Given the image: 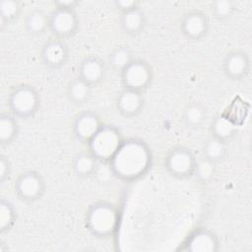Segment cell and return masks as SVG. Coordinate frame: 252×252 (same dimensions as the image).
Here are the masks:
<instances>
[{"instance_id": "obj_1", "label": "cell", "mask_w": 252, "mask_h": 252, "mask_svg": "<svg viewBox=\"0 0 252 252\" xmlns=\"http://www.w3.org/2000/svg\"><path fill=\"white\" fill-rule=\"evenodd\" d=\"M108 162L117 178L132 181L148 171L152 162V154L149 147L141 140H123Z\"/></svg>"}, {"instance_id": "obj_2", "label": "cell", "mask_w": 252, "mask_h": 252, "mask_svg": "<svg viewBox=\"0 0 252 252\" xmlns=\"http://www.w3.org/2000/svg\"><path fill=\"white\" fill-rule=\"evenodd\" d=\"M40 101V94L35 87L21 84L11 90L7 104L10 113L18 119H30L37 113Z\"/></svg>"}, {"instance_id": "obj_3", "label": "cell", "mask_w": 252, "mask_h": 252, "mask_svg": "<svg viewBox=\"0 0 252 252\" xmlns=\"http://www.w3.org/2000/svg\"><path fill=\"white\" fill-rule=\"evenodd\" d=\"M117 222L118 212L110 203H94L87 212V227L96 237L104 238L110 236L115 231Z\"/></svg>"}, {"instance_id": "obj_4", "label": "cell", "mask_w": 252, "mask_h": 252, "mask_svg": "<svg viewBox=\"0 0 252 252\" xmlns=\"http://www.w3.org/2000/svg\"><path fill=\"white\" fill-rule=\"evenodd\" d=\"M46 189L45 179L42 174L34 169L22 171L14 182V191L20 201L32 204L39 201Z\"/></svg>"}, {"instance_id": "obj_5", "label": "cell", "mask_w": 252, "mask_h": 252, "mask_svg": "<svg viewBox=\"0 0 252 252\" xmlns=\"http://www.w3.org/2000/svg\"><path fill=\"white\" fill-rule=\"evenodd\" d=\"M122 142L123 138L117 128L112 125H103L87 146L99 161H109Z\"/></svg>"}, {"instance_id": "obj_6", "label": "cell", "mask_w": 252, "mask_h": 252, "mask_svg": "<svg viewBox=\"0 0 252 252\" xmlns=\"http://www.w3.org/2000/svg\"><path fill=\"white\" fill-rule=\"evenodd\" d=\"M120 79L123 88L144 93L153 82V67L148 61L135 58L120 72Z\"/></svg>"}, {"instance_id": "obj_7", "label": "cell", "mask_w": 252, "mask_h": 252, "mask_svg": "<svg viewBox=\"0 0 252 252\" xmlns=\"http://www.w3.org/2000/svg\"><path fill=\"white\" fill-rule=\"evenodd\" d=\"M197 158L192 151L183 146L172 148L164 158L166 171L174 178L187 179L193 176Z\"/></svg>"}, {"instance_id": "obj_8", "label": "cell", "mask_w": 252, "mask_h": 252, "mask_svg": "<svg viewBox=\"0 0 252 252\" xmlns=\"http://www.w3.org/2000/svg\"><path fill=\"white\" fill-rule=\"evenodd\" d=\"M78 28L79 17L75 9L54 8L49 14V32L56 38H69L77 32Z\"/></svg>"}, {"instance_id": "obj_9", "label": "cell", "mask_w": 252, "mask_h": 252, "mask_svg": "<svg viewBox=\"0 0 252 252\" xmlns=\"http://www.w3.org/2000/svg\"><path fill=\"white\" fill-rule=\"evenodd\" d=\"M179 29L182 35L191 41H199L206 37L210 30L209 17L202 11L191 10L183 14Z\"/></svg>"}, {"instance_id": "obj_10", "label": "cell", "mask_w": 252, "mask_h": 252, "mask_svg": "<svg viewBox=\"0 0 252 252\" xmlns=\"http://www.w3.org/2000/svg\"><path fill=\"white\" fill-rule=\"evenodd\" d=\"M100 116L92 110H86L76 115L73 122V134L77 141L88 145L102 128Z\"/></svg>"}, {"instance_id": "obj_11", "label": "cell", "mask_w": 252, "mask_h": 252, "mask_svg": "<svg viewBox=\"0 0 252 252\" xmlns=\"http://www.w3.org/2000/svg\"><path fill=\"white\" fill-rule=\"evenodd\" d=\"M221 69L224 76L230 81H242L250 73L251 61L248 53L241 49L229 51L223 58Z\"/></svg>"}, {"instance_id": "obj_12", "label": "cell", "mask_w": 252, "mask_h": 252, "mask_svg": "<svg viewBox=\"0 0 252 252\" xmlns=\"http://www.w3.org/2000/svg\"><path fill=\"white\" fill-rule=\"evenodd\" d=\"M70 57L69 47L63 39L53 37L44 42L40 49V59L49 69L64 67Z\"/></svg>"}, {"instance_id": "obj_13", "label": "cell", "mask_w": 252, "mask_h": 252, "mask_svg": "<svg viewBox=\"0 0 252 252\" xmlns=\"http://www.w3.org/2000/svg\"><path fill=\"white\" fill-rule=\"evenodd\" d=\"M220 249V239L211 229L199 227L186 238L182 251L186 252H217Z\"/></svg>"}, {"instance_id": "obj_14", "label": "cell", "mask_w": 252, "mask_h": 252, "mask_svg": "<svg viewBox=\"0 0 252 252\" xmlns=\"http://www.w3.org/2000/svg\"><path fill=\"white\" fill-rule=\"evenodd\" d=\"M117 112L124 118H134L144 109L145 97L143 92L123 88L115 99Z\"/></svg>"}, {"instance_id": "obj_15", "label": "cell", "mask_w": 252, "mask_h": 252, "mask_svg": "<svg viewBox=\"0 0 252 252\" xmlns=\"http://www.w3.org/2000/svg\"><path fill=\"white\" fill-rule=\"evenodd\" d=\"M107 74L106 63L95 55L84 57L78 66V76L93 88L101 84Z\"/></svg>"}, {"instance_id": "obj_16", "label": "cell", "mask_w": 252, "mask_h": 252, "mask_svg": "<svg viewBox=\"0 0 252 252\" xmlns=\"http://www.w3.org/2000/svg\"><path fill=\"white\" fill-rule=\"evenodd\" d=\"M147 25V17L141 7L121 13L119 17V26L122 32L128 35H137L141 33Z\"/></svg>"}, {"instance_id": "obj_17", "label": "cell", "mask_w": 252, "mask_h": 252, "mask_svg": "<svg viewBox=\"0 0 252 252\" xmlns=\"http://www.w3.org/2000/svg\"><path fill=\"white\" fill-rule=\"evenodd\" d=\"M99 160L88 150L77 153L71 163L73 173L81 178H87L94 174L97 170Z\"/></svg>"}, {"instance_id": "obj_18", "label": "cell", "mask_w": 252, "mask_h": 252, "mask_svg": "<svg viewBox=\"0 0 252 252\" xmlns=\"http://www.w3.org/2000/svg\"><path fill=\"white\" fill-rule=\"evenodd\" d=\"M210 133V136L227 144L235 137L237 133V127L236 124L227 116L218 114L211 121Z\"/></svg>"}, {"instance_id": "obj_19", "label": "cell", "mask_w": 252, "mask_h": 252, "mask_svg": "<svg viewBox=\"0 0 252 252\" xmlns=\"http://www.w3.org/2000/svg\"><path fill=\"white\" fill-rule=\"evenodd\" d=\"M207 109L205 105L197 100L188 102L182 113V120L188 129L196 130L205 123L207 119Z\"/></svg>"}, {"instance_id": "obj_20", "label": "cell", "mask_w": 252, "mask_h": 252, "mask_svg": "<svg viewBox=\"0 0 252 252\" xmlns=\"http://www.w3.org/2000/svg\"><path fill=\"white\" fill-rule=\"evenodd\" d=\"M24 27L32 35H42L49 31V15L40 9L31 10L25 17Z\"/></svg>"}, {"instance_id": "obj_21", "label": "cell", "mask_w": 252, "mask_h": 252, "mask_svg": "<svg viewBox=\"0 0 252 252\" xmlns=\"http://www.w3.org/2000/svg\"><path fill=\"white\" fill-rule=\"evenodd\" d=\"M92 90V86L77 76L69 81L66 89V95L72 103L84 104L90 100Z\"/></svg>"}, {"instance_id": "obj_22", "label": "cell", "mask_w": 252, "mask_h": 252, "mask_svg": "<svg viewBox=\"0 0 252 252\" xmlns=\"http://www.w3.org/2000/svg\"><path fill=\"white\" fill-rule=\"evenodd\" d=\"M20 131L18 118L13 114H0V145L8 146L12 144L18 137Z\"/></svg>"}, {"instance_id": "obj_23", "label": "cell", "mask_w": 252, "mask_h": 252, "mask_svg": "<svg viewBox=\"0 0 252 252\" xmlns=\"http://www.w3.org/2000/svg\"><path fill=\"white\" fill-rule=\"evenodd\" d=\"M136 57L129 46L120 44L110 51L107 56V63L112 70L120 73Z\"/></svg>"}, {"instance_id": "obj_24", "label": "cell", "mask_w": 252, "mask_h": 252, "mask_svg": "<svg viewBox=\"0 0 252 252\" xmlns=\"http://www.w3.org/2000/svg\"><path fill=\"white\" fill-rule=\"evenodd\" d=\"M226 146L227 144L210 136L204 143L202 147V154L201 156L210 161L218 164L220 162L225 155H226Z\"/></svg>"}, {"instance_id": "obj_25", "label": "cell", "mask_w": 252, "mask_h": 252, "mask_svg": "<svg viewBox=\"0 0 252 252\" xmlns=\"http://www.w3.org/2000/svg\"><path fill=\"white\" fill-rule=\"evenodd\" d=\"M22 12V4L17 0H0V28L15 22Z\"/></svg>"}, {"instance_id": "obj_26", "label": "cell", "mask_w": 252, "mask_h": 252, "mask_svg": "<svg viewBox=\"0 0 252 252\" xmlns=\"http://www.w3.org/2000/svg\"><path fill=\"white\" fill-rule=\"evenodd\" d=\"M211 13L217 21L229 20L237 11V3L234 0H215L210 5Z\"/></svg>"}, {"instance_id": "obj_27", "label": "cell", "mask_w": 252, "mask_h": 252, "mask_svg": "<svg viewBox=\"0 0 252 252\" xmlns=\"http://www.w3.org/2000/svg\"><path fill=\"white\" fill-rule=\"evenodd\" d=\"M17 210L12 202L2 198L0 200V231L8 232L16 223Z\"/></svg>"}, {"instance_id": "obj_28", "label": "cell", "mask_w": 252, "mask_h": 252, "mask_svg": "<svg viewBox=\"0 0 252 252\" xmlns=\"http://www.w3.org/2000/svg\"><path fill=\"white\" fill-rule=\"evenodd\" d=\"M216 171H217V164L201 156L196 160L193 176L197 179L199 183L206 184L211 182L214 179L216 175Z\"/></svg>"}, {"instance_id": "obj_29", "label": "cell", "mask_w": 252, "mask_h": 252, "mask_svg": "<svg viewBox=\"0 0 252 252\" xmlns=\"http://www.w3.org/2000/svg\"><path fill=\"white\" fill-rule=\"evenodd\" d=\"M12 172V164L9 158L5 155L0 156V183L3 184L10 178Z\"/></svg>"}, {"instance_id": "obj_30", "label": "cell", "mask_w": 252, "mask_h": 252, "mask_svg": "<svg viewBox=\"0 0 252 252\" xmlns=\"http://www.w3.org/2000/svg\"><path fill=\"white\" fill-rule=\"evenodd\" d=\"M113 5L115 9L118 10L121 14L140 7V2L137 0H115L113 1Z\"/></svg>"}, {"instance_id": "obj_31", "label": "cell", "mask_w": 252, "mask_h": 252, "mask_svg": "<svg viewBox=\"0 0 252 252\" xmlns=\"http://www.w3.org/2000/svg\"><path fill=\"white\" fill-rule=\"evenodd\" d=\"M54 8H65V9H76L79 5L77 0H57L53 2Z\"/></svg>"}]
</instances>
